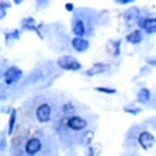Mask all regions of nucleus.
Here are the masks:
<instances>
[{"instance_id": "16", "label": "nucleus", "mask_w": 156, "mask_h": 156, "mask_svg": "<svg viewBox=\"0 0 156 156\" xmlns=\"http://www.w3.org/2000/svg\"><path fill=\"white\" fill-rule=\"evenodd\" d=\"M120 39H111L107 41V52L111 54L112 57H119L120 55Z\"/></svg>"}, {"instance_id": "19", "label": "nucleus", "mask_w": 156, "mask_h": 156, "mask_svg": "<svg viewBox=\"0 0 156 156\" xmlns=\"http://www.w3.org/2000/svg\"><path fill=\"white\" fill-rule=\"evenodd\" d=\"M124 112H125V114H130V115H138L140 112H141V107L130 102V104H125L124 106Z\"/></svg>"}, {"instance_id": "20", "label": "nucleus", "mask_w": 156, "mask_h": 156, "mask_svg": "<svg viewBox=\"0 0 156 156\" xmlns=\"http://www.w3.org/2000/svg\"><path fill=\"white\" fill-rule=\"evenodd\" d=\"M62 114L67 117H72L75 115V104H72V102H65V104H62Z\"/></svg>"}, {"instance_id": "4", "label": "nucleus", "mask_w": 156, "mask_h": 156, "mask_svg": "<svg viewBox=\"0 0 156 156\" xmlns=\"http://www.w3.org/2000/svg\"><path fill=\"white\" fill-rule=\"evenodd\" d=\"M34 117L39 124H49L54 117V109L51 102H41L36 109H34Z\"/></svg>"}, {"instance_id": "27", "label": "nucleus", "mask_w": 156, "mask_h": 156, "mask_svg": "<svg viewBox=\"0 0 156 156\" xmlns=\"http://www.w3.org/2000/svg\"><path fill=\"white\" fill-rule=\"evenodd\" d=\"M47 5H49L47 0H46V2H39V0H37V2H36V8H46Z\"/></svg>"}, {"instance_id": "3", "label": "nucleus", "mask_w": 156, "mask_h": 156, "mask_svg": "<svg viewBox=\"0 0 156 156\" xmlns=\"http://www.w3.org/2000/svg\"><path fill=\"white\" fill-rule=\"evenodd\" d=\"M57 67L60 70H65V72H81L83 70V65L81 62L75 58L70 54H65V55H60L57 58Z\"/></svg>"}, {"instance_id": "7", "label": "nucleus", "mask_w": 156, "mask_h": 156, "mask_svg": "<svg viewBox=\"0 0 156 156\" xmlns=\"http://www.w3.org/2000/svg\"><path fill=\"white\" fill-rule=\"evenodd\" d=\"M42 151V140L39 136H31L24 141L23 145V153L26 156H36Z\"/></svg>"}, {"instance_id": "5", "label": "nucleus", "mask_w": 156, "mask_h": 156, "mask_svg": "<svg viewBox=\"0 0 156 156\" xmlns=\"http://www.w3.org/2000/svg\"><path fill=\"white\" fill-rule=\"evenodd\" d=\"M20 26H21V31H29V33H36L39 39H44L42 36V33H41V29L44 28V24L42 23H39L36 21V18L34 16H24L21 21H20Z\"/></svg>"}, {"instance_id": "2", "label": "nucleus", "mask_w": 156, "mask_h": 156, "mask_svg": "<svg viewBox=\"0 0 156 156\" xmlns=\"http://www.w3.org/2000/svg\"><path fill=\"white\" fill-rule=\"evenodd\" d=\"M72 33H73V37H86L88 34L93 33L88 21L81 15H78V12H75V15L72 18Z\"/></svg>"}, {"instance_id": "24", "label": "nucleus", "mask_w": 156, "mask_h": 156, "mask_svg": "<svg viewBox=\"0 0 156 156\" xmlns=\"http://www.w3.org/2000/svg\"><path fill=\"white\" fill-rule=\"evenodd\" d=\"M98 154V148L94 145H91V146H88L86 151H85V156H96Z\"/></svg>"}, {"instance_id": "21", "label": "nucleus", "mask_w": 156, "mask_h": 156, "mask_svg": "<svg viewBox=\"0 0 156 156\" xmlns=\"http://www.w3.org/2000/svg\"><path fill=\"white\" fill-rule=\"evenodd\" d=\"M94 91H98L99 94H107V96L117 94V90L115 88H111V86H96Z\"/></svg>"}, {"instance_id": "14", "label": "nucleus", "mask_w": 156, "mask_h": 156, "mask_svg": "<svg viewBox=\"0 0 156 156\" xmlns=\"http://www.w3.org/2000/svg\"><path fill=\"white\" fill-rule=\"evenodd\" d=\"M135 99L138 104H150L151 99H153V93H151L150 88H146V86H141L138 91H136V96H135Z\"/></svg>"}, {"instance_id": "18", "label": "nucleus", "mask_w": 156, "mask_h": 156, "mask_svg": "<svg viewBox=\"0 0 156 156\" xmlns=\"http://www.w3.org/2000/svg\"><path fill=\"white\" fill-rule=\"evenodd\" d=\"M7 130H2L0 132V153H2V156H5V153H7V148H8V140H7Z\"/></svg>"}, {"instance_id": "9", "label": "nucleus", "mask_w": 156, "mask_h": 156, "mask_svg": "<svg viewBox=\"0 0 156 156\" xmlns=\"http://www.w3.org/2000/svg\"><path fill=\"white\" fill-rule=\"evenodd\" d=\"M140 18H141V10L138 7H130L122 13V20H124L127 28H132L133 24H136Z\"/></svg>"}, {"instance_id": "25", "label": "nucleus", "mask_w": 156, "mask_h": 156, "mask_svg": "<svg viewBox=\"0 0 156 156\" xmlns=\"http://www.w3.org/2000/svg\"><path fill=\"white\" fill-rule=\"evenodd\" d=\"M146 65L156 68V57H150V58H146Z\"/></svg>"}, {"instance_id": "12", "label": "nucleus", "mask_w": 156, "mask_h": 156, "mask_svg": "<svg viewBox=\"0 0 156 156\" xmlns=\"http://www.w3.org/2000/svg\"><path fill=\"white\" fill-rule=\"evenodd\" d=\"M125 41L129 44H132V46H138V44H141L145 41V33L140 31L138 28H133V29H130V31L127 33Z\"/></svg>"}, {"instance_id": "10", "label": "nucleus", "mask_w": 156, "mask_h": 156, "mask_svg": "<svg viewBox=\"0 0 156 156\" xmlns=\"http://www.w3.org/2000/svg\"><path fill=\"white\" fill-rule=\"evenodd\" d=\"M136 28L140 29V31H143L145 34H151L156 33V16H141L138 20V23H136Z\"/></svg>"}, {"instance_id": "1", "label": "nucleus", "mask_w": 156, "mask_h": 156, "mask_svg": "<svg viewBox=\"0 0 156 156\" xmlns=\"http://www.w3.org/2000/svg\"><path fill=\"white\" fill-rule=\"evenodd\" d=\"M23 76H24V73L18 65H8V68H5L2 72V85L13 88L23 80Z\"/></svg>"}, {"instance_id": "15", "label": "nucleus", "mask_w": 156, "mask_h": 156, "mask_svg": "<svg viewBox=\"0 0 156 156\" xmlns=\"http://www.w3.org/2000/svg\"><path fill=\"white\" fill-rule=\"evenodd\" d=\"M16 120H18V111L15 109H12V112H10V115H8V122H7V135L8 136H13V133H15V129H16Z\"/></svg>"}, {"instance_id": "17", "label": "nucleus", "mask_w": 156, "mask_h": 156, "mask_svg": "<svg viewBox=\"0 0 156 156\" xmlns=\"http://www.w3.org/2000/svg\"><path fill=\"white\" fill-rule=\"evenodd\" d=\"M21 28H15V29H10V31H5V39L7 42L10 41H20L21 39Z\"/></svg>"}, {"instance_id": "8", "label": "nucleus", "mask_w": 156, "mask_h": 156, "mask_svg": "<svg viewBox=\"0 0 156 156\" xmlns=\"http://www.w3.org/2000/svg\"><path fill=\"white\" fill-rule=\"evenodd\" d=\"M136 145L140 146L141 150H151L153 146L156 145V138L154 135L151 133L150 130H141L136 133Z\"/></svg>"}, {"instance_id": "6", "label": "nucleus", "mask_w": 156, "mask_h": 156, "mask_svg": "<svg viewBox=\"0 0 156 156\" xmlns=\"http://www.w3.org/2000/svg\"><path fill=\"white\" fill-rule=\"evenodd\" d=\"M65 125H67V129H68V130L75 132V133H81V132H85V130H86L88 120H86L83 115L75 114V115L68 117V119L65 120Z\"/></svg>"}, {"instance_id": "23", "label": "nucleus", "mask_w": 156, "mask_h": 156, "mask_svg": "<svg viewBox=\"0 0 156 156\" xmlns=\"http://www.w3.org/2000/svg\"><path fill=\"white\" fill-rule=\"evenodd\" d=\"M10 7H12V3H10V2L0 0V21H2V20H5V16H7V12H8Z\"/></svg>"}, {"instance_id": "13", "label": "nucleus", "mask_w": 156, "mask_h": 156, "mask_svg": "<svg viewBox=\"0 0 156 156\" xmlns=\"http://www.w3.org/2000/svg\"><path fill=\"white\" fill-rule=\"evenodd\" d=\"M70 46H72V49L75 52H78V54H85L88 49H90V41H88L86 37H72V41H70Z\"/></svg>"}, {"instance_id": "22", "label": "nucleus", "mask_w": 156, "mask_h": 156, "mask_svg": "<svg viewBox=\"0 0 156 156\" xmlns=\"http://www.w3.org/2000/svg\"><path fill=\"white\" fill-rule=\"evenodd\" d=\"M93 138H94V132H93V130L85 132V136H83V140H81V145L85 146V148L91 146L93 145Z\"/></svg>"}, {"instance_id": "26", "label": "nucleus", "mask_w": 156, "mask_h": 156, "mask_svg": "<svg viewBox=\"0 0 156 156\" xmlns=\"http://www.w3.org/2000/svg\"><path fill=\"white\" fill-rule=\"evenodd\" d=\"M117 5H132L133 3V0H115Z\"/></svg>"}, {"instance_id": "11", "label": "nucleus", "mask_w": 156, "mask_h": 156, "mask_svg": "<svg viewBox=\"0 0 156 156\" xmlns=\"http://www.w3.org/2000/svg\"><path fill=\"white\" fill-rule=\"evenodd\" d=\"M111 70V63H106V62H96L94 65H91L88 70H85V75L90 78V76H96V75H104Z\"/></svg>"}, {"instance_id": "28", "label": "nucleus", "mask_w": 156, "mask_h": 156, "mask_svg": "<svg viewBox=\"0 0 156 156\" xmlns=\"http://www.w3.org/2000/svg\"><path fill=\"white\" fill-rule=\"evenodd\" d=\"M65 10L72 13V12H75L76 8H75V5H73V3H65Z\"/></svg>"}]
</instances>
